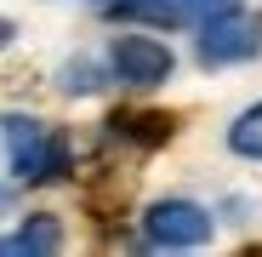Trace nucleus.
<instances>
[{"label": "nucleus", "instance_id": "1", "mask_svg": "<svg viewBox=\"0 0 262 257\" xmlns=\"http://www.w3.org/2000/svg\"><path fill=\"white\" fill-rule=\"evenodd\" d=\"M6 171L17 183H40L63 171V143L34 114H6Z\"/></svg>", "mask_w": 262, "mask_h": 257}, {"label": "nucleus", "instance_id": "2", "mask_svg": "<svg viewBox=\"0 0 262 257\" xmlns=\"http://www.w3.org/2000/svg\"><path fill=\"white\" fill-rule=\"evenodd\" d=\"M143 234H148V246H160V251L205 246V240H211V211L194 206V200H154L148 218H143Z\"/></svg>", "mask_w": 262, "mask_h": 257}, {"label": "nucleus", "instance_id": "3", "mask_svg": "<svg viewBox=\"0 0 262 257\" xmlns=\"http://www.w3.org/2000/svg\"><path fill=\"white\" fill-rule=\"evenodd\" d=\"M108 63H114V74L131 80V86H160V80H171V69H177L171 46L154 40V34H114Z\"/></svg>", "mask_w": 262, "mask_h": 257}, {"label": "nucleus", "instance_id": "4", "mask_svg": "<svg viewBox=\"0 0 262 257\" xmlns=\"http://www.w3.org/2000/svg\"><path fill=\"white\" fill-rule=\"evenodd\" d=\"M251 52H256V23H251L245 12H234V17H223V23H205V29H200V63H205V69L239 63V57H251Z\"/></svg>", "mask_w": 262, "mask_h": 257}, {"label": "nucleus", "instance_id": "5", "mask_svg": "<svg viewBox=\"0 0 262 257\" xmlns=\"http://www.w3.org/2000/svg\"><path fill=\"white\" fill-rule=\"evenodd\" d=\"M120 23H148V29H194L188 0H108Z\"/></svg>", "mask_w": 262, "mask_h": 257}, {"label": "nucleus", "instance_id": "6", "mask_svg": "<svg viewBox=\"0 0 262 257\" xmlns=\"http://www.w3.org/2000/svg\"><path fill=\"white\" fill-rule=\"evenodd\" d=\"M57 218H34L29 229H17V234H6V257H46V251H57Z\"/></svg>", "mask_w": 262, "mask_h": 257}, {"label": "nucleus", "instance_id": "7", "mask_svg": "<svg viewBox=\"0 0 262 257\" xmlns=\"http://www.w3.org/2000/svg\"><path fill=\"white\" fill-rule=\"evenodd\" d=\"M228 149L245 160H262V103H251L234 126H228Z\"/></svg>", "mask_w": 262, "mask_h": 257}, {"label": "nucleus", "instance_id": "8", "mask_svg": "<svg viewBox=\"0 0 262 257\" xmlns=\"http://www.w3.org/2000/svg\"><path fill=\"white\" fill-rule=\"evenodd\" d=\"M188 12H194V29H205V23L234 17V12H239V0H188Z\"/></svg>", "mask_w": 262, "mask_h": 257}, {"label": "nucleus", "instance_id": "9", "mask_svg": "<svg viewBox=\"0 0 262 257\" xmlns=\"http://www.w3.org/2000/svg\"><path fill=\"white\" fill-rule=\"evenodd\" d=\"M92 86H97L92 63H69V69H63V92H92Z\"/></svg>", "mask_w": 262, "mask_h": 257}]
</instances>
